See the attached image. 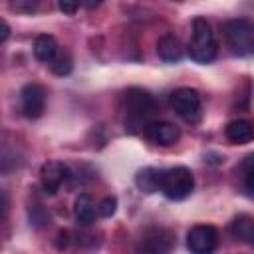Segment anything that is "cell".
Listing matches in <instances>:
<instances>
[{
  "instance_id": "cell-1",
  "label": "cell",
  "mask_w": 254,
  "mask_h": 254,
  "mask_svg": "<svg viewBox=\"0 0 254 254\" xmlns=\"http://www.w3.org/2000/svg\"><path fill=\"white\" fill-rule=\"evenodd\" d=\"M189 56L196 64H210L216 58L218 44L214 38V32L210 24L204 18H194L192 20V34L189 40Z\"/></svg>"
},
{
  "instance_id": "cell-2",
  "label": "cell",
  "mask_w": 254,
  "mask_h": 254,
  "mask_svg": "<svg viewBox=\"0 0 254 254\" xmlns=\"http://www.w3.org/2000/svg\"><path fill=\"white\" fill-rule=\"evenodd\" d=\"M224 40L234 56H250L254 52V24L246 18H234L224 24Z\"/></svg>"
},
{
  "instance_id": "cell-3",
  "label": "cell",
  "mask_w": 254,
  "mask_h": 254,
  "mask_svg": "<svg viewBox=\"0 0 254 254\" xmlns=\"http://www.w3.org/2000/svg\"><path fill=\"white\" fill-rule=\"evenodd\" d=\"M192 190H194V175L190 169L179 165L163 171L161 192L169 200H185Z\"/></svg>"
},
{
  "instance_id": "cell-4",
  "label": "cell",
  "mask_w": 254,
  "mask_h": 254,
  "mask_svg": "<svg viewBox=\"0 0 254 254\" xmlns=\"http://www.w3.org/2000/svg\"><path fill=\"white\" fill-rule=\"evenodd\" d=\"M171 107L187 123H198L202 119V99L192 87H179L171 93Z\"/></svg>"
},
{
  "instance_id": "cell-5",
  "label": "cell",
  "mask_w": 254,
  "mask_h": 254,
  "mask_svg": "<svg viewBox=\"0 0 254 254\" xmlns=\"http://www.w3.org/2000/svg\"><path fill=\"white\" fill-rule=\"evenodd\" d=\"M175 248V234L163 226L147 228L135 246L137 254H171Z\"/></svg>"
},
{
  "instance_id": "cell-6",
  "label": "cell",
  "mask_w": 254,
  "mask_h": 254,
  "mask_svg": "<svg viewBox=\"0 0 254 254\" xmlns=\"http://www.w3.org/2000/svg\"><path fill=\"white\" fill-rule=\"evenodd\" d=\"M157 109L155 97L141 89V87H129L123 93V111L127 115V119L131 121H143L149 119Z\"/></svg>"
},
{
  "instance_id": "cell-7",
  "label": "cell",
  "mask_w": 254,
  "mask_h": 254,
  "mask_svg": "<svg viewBox=\"0 0 254 254\" xmlns=\"http://www.w3.org/2000/svg\"><path fill=\"white\" fill-rule=\"evenodd\" d=\"M218 244V230L210 224H196L187 232V248L190 254H212Z\"/></svg>"
},
{
  "instance_id": "cell-8",
  "label": "cell",
  "mask_w": 254,
  "mask_h": 254,
  "mask_svg": "<svg viewBox=\"0 0 254 254\" xmlns=\"http://www.w3.org/2000/svg\"><path fill=\"white\" fill-rule=\"evenodd\" d=\"M20 107L28 119H38L46 111V89L40 83H26L20 89Z\"/></svg>"
},
{
  "instance_id": "cell-9",
  "label": "cell",
  "mask_w": 254,
  "mask_h": 254,
  "mask_svg": "<svg viewBox=\"0 0 254 254\" xmlns=\"http://www.w3.org/2000/svg\"><path fill=\"white\" fill-rule=\"evenodd\" d=\"M67 179V167L60 161H48L40 169V183L48 194H56Z\"/></svg>"
},
{
  "instance_id": "cell-10",
  "label": "cell",
  "mask_w": 254,
  "mask_h": 254,
  "mask_svg": "<svg viewBox=\"0 0 254 254\" xmlns=\"http://www.w3.org/2000/svg\"><path fill=\"white\" fill-rule=\"evenodd\" d=\"M143 133H145V137L151 143L161 145V147L173 145L179 139V135H181L179 133V127L173 125V123H169V121H151V123L145 125Z\"/></svg>"
},
{
  "instance_id": "cell-11",
  "label": "cell",
  "mask_w": 254,
  "mask_h": 254,
  "mask_svg": "<svg viewBox=\"0 0 254 254\" xmlns=\"http://www.w3.org/2000/svg\"><path fill=\"white\" fill-rule=\"evenodd\" d=\"M157 54L163 62L167 64H175L183 58L185 54V48L181 44V40L175 36V34H163L157 42Z\"/></svg>"
},
{
  "instance_id": "cell-12",
  "label": "cell",
  "mask_w": 254,
  "mask_h": 254,
  "mask_svg": "<svg viewBox=\"0 0 254 254\" xmlns=\"http://www.w3.org/2000/svg\"><path fill=\"white\" fill-rule=\"evenodd\" d=\"M224 135L234 145H244L254 141V123L248 119H234L224 127Z\"/></svg>"
},
{
  "instance_id": "cell-13",
  "label": "cell",
  "mask_w": 254,
  "mask_h": 254,
  "mask_svg": "<svg viewBox=\"0 0 254 254\" xmlns=\"http://www.w3.org/2000/svg\"><path fill=\"white\" fill-rule=\"evenodd\" d=\"M34 56L42 64H52L60 56V46H58L56 38L48 36V34H40L34 40Z\"/></svg>"
},
{
  "instance_id": "cell-14",
  "label": "cell",
  "mask_w": 254,
  "mask_h": 254,
  "mask_svg": "<svg viewBox=\"0 0 254 254\" xmlns=\"http://www.w3.org/2000/svg\"><path fill=\"white\" fill-rule=\"evenodd\" d=\"M161 177H163V171L155 169V167H145L141 171H137L135 175V185L139 190L143 192H157L161 190Z\"/></svg>"
},
{
  "instance_id": "cell-15",
  "label": "cell",
  "mask_w": 254,
  "mask_h": 254,
  "mask_svg": "<svg viewBox=\"0 0 254 254\" xmlns=\"http://www.w3.org/2000/svg\"><path fill=\"white\" fill-rule=\"evenodd\" d=\"M73 212H75V220H77L81 226L91 224L93 218H95V202H93V198H91L87 192H81V194L75 198Z\"/></svg>"
},
{
  "instance_id": "cell-16",
  "label": "cell",
  "mask_w": 254,
  "mask_h": 254,
  "mask_svg": "<svg viewBox=\"0 0 254 254\" xmlns=\"http://www.w3.org/2000/svg\"><path fill=\"white\" fill-rule=\"evenodd\" d=\"M230 230H232V234H234L238 240H242V242L254 246V218H252V216H248V214L236 216V218L230 222Z\"/></svg>"
},
{
  "instance_id": "cell-17",
  "label": "cell",
  "mask_w": 254,
  "mask_h": 254,
  "mask_svg": "<svg viewBox=\"0 0 254 254\" xmlns=\"http://www.w3.org/2000/svg\"><path fill=\"white\" fill-rule=\"evenodd\" d=\"M240 169H242V187H244V192L250 198H254V153H250V155L244 157Z\"/></svg>"
},
{
  "instance_id": "cell-18",
  "label": "cell",
  "mask_w": 254,
  "mask_h": 254,
  "mask_svg": "<svg viewBox=\"0 0 254 254\" xmlns=\"http://www.w3.org/2000/svg\"><path fill=\"white\" fill-rule=\"evenodd\" d=\"M50 67H52V71L56 73V75H67L69 71H71V58L67 56V54H62L60 52V56L50 64Z\"/></svg>"
},
{
  "instance_id": "cell-19",
  "label": "cell",
  "mask_w": 254,
  "mask_h": 254,
  "mask_svg": "<svg viewBox=\"0 0 254 254\" xmlns=\"http://www.w3.org/2000/svg\"><path fill=\"white\" fill-rule=\"evenodd\" d=\"M115 210H117V198H115V196H105V198L99 202V206H97V212H99V216H103V218L113 216Z\"/></svg>"
},
{
  "instance_id": "cell-20",
  "label": "cell",
  "mask_w": 254,
  "mask_h": 254,
  "mask_svg": "<svg viewBox=\"0 0 254 254\" xmlns=\"http://www.w3.org/2000/svg\"><path fill=\"white\" fill-rule=\"evenodd\" d=\"M58 8H60L62 12H65V14H69V16H71V14H75V12H77V8H79V6H77V4H73V2H65V0H64V2H58Z\"/></svg>"
},
{
  "instance_id": "cell-21",
  "label": "cell",
  "mask_w": 254,
  "mask_h": 254,
  "mask_svg": "<svg viewBox=\"0 0 254 254\" xmlns=\"http://www.w3.org/2000/svg\"><path fill=\"white\" fill-rule=\"evenodd\" d=\"M0 26H2V32H0V40H2V42H6V40H8V36H10V26H8V22H6L4 18L0 20Z\"/></svg>"
}]
</instances>
